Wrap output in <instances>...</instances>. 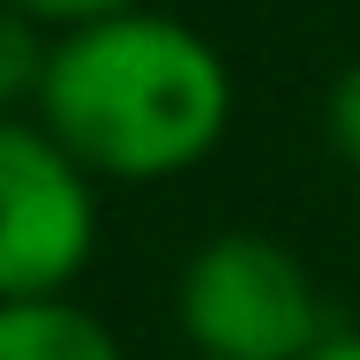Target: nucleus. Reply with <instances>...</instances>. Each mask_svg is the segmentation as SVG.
I'll return each mask as SVG.
<instances>
[{"label":"nucleus","mask_w":360,"mask_h":360,"mask_svg":"<svg viewBox=\"0 0 360 360\" xmlns=\"http://www.w3.org/2000/svg\"><path fill=\"white\" fill-rule=\"evenodd\" d=\"M233 120V75L218 45L173 15H112L53 38L38 83V128L90 180H173L218 150Z\"/></svg>","instance_id":"nucleus-1"},{"label":"nucleus","mask_w":360,"mask_h":360,"mask_svg":"<svg viewBox=\"0 0 360 360\" xmlns=\"http://www.w3.org/2000/svg\"><path fill=\"white\" fill-rule=\"evenodd\" d=\"M180 330L202 360H308L330 338L308 263L270 233H218L188 255Z\"/></svg>","instance_id":"nucleus-2"},{"label":"nucleus","mask_w":360,"mask_h":360,"mask_svg":"<svg viewBox=\"0 0 360 360\" xmlns=\"http://www.w3.org/2000/svg\"><path fill=\"white\" fill-rule=\"evenodd\" d=\"M90 173L38 120L0 112V300H60V285L90 263Z\"/></svg>","instance_id":"nucleus-3"},{"label":"nucleus","mask_w":360,"mask_h":360,"mask_svg":"<svg viewBox=\"0 0 360 360\" xmlns=\"http://www.w3.org/2000/svg\"><path fill=\"white\" fill-rule=\"evenodd\" d=\"M0 360H120V345L75 300H0Z\"/></svg>","instance_id":"nucleus-4"},{"label":"nucleus","mask_w":360,"mask_h":360,"mask_svg":"<svg viewBox=\"0 0 360 360\" xmlns=\"http://www.w3.org/2000/svg\"><path fill=\"white\" fill-rule=\"evenodd\" d=\"M45 60H53V38H45L22 8H8V0H0V112L38 105Z\"/></svg>","instance_id":"nucleus-5"},{"label":"nucleus","mask_w":360,"mask_h":360,"mask_svg":"<svg viewBox=\"0 0 360 360\" xmlns=\"http://www.w3.org/2000/svg\"><path fill=\"white\" fill-rule=\"evenodd\" d=\"M8 8H22V15L38 22V30H53V38H68V30H90V22L135 15L143 0H8Z\"/></svg>","instance_id":"nucleus-6"},{"label":"nucleus","mask_w":360,"mask_h":360,"mask_svg":"<svg viewBox=\"0 0 360 360\" xmlns=\"http://www.w3.org/2000/svg\"><path fill=\"white\" fill-rule=\"evenodd\" d=\"M323 128H330V150L345 165H360V60L330 83V105H323Z\"/></svg>","instance_id":"nucleus-7"},{"label":"nucleus","mask_w":360,"mask_h":360,"mask_svg":"<svg viewBox=\"0 0 360 360\" xmlns=\"http://www.w3.org/2000/svg\"><path fill=\"white\" fill-rule=\"evenodd\" d=\"M308 360H360V338H323Z\"/></svg>","instance_id":"nucleus-8"}]
</instances>
